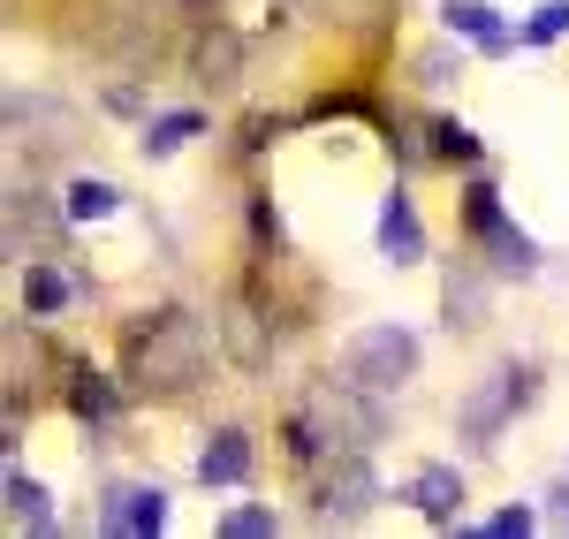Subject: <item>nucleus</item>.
Wrapping results in <instances>:
<instances>
[{"mask_svg": "<svg viewBox=\"0 0 569 539\" xmlns=\"http://www.w3.org/2000/svg\"><path fill=\"white\" fill-rule=\"evenodd\" d=\"M350 365H357V380H365V388H395V380L418 365V342H410L402 327H372V335H357Z\"/></svg>", "mask_w": 569, "mask_h": 539, "instance_id": "obj_1", "label": "nucleus"}, {"mask_svg": "<svg viewBox=\"0 0 569 539\" xmlns=\"http://www.w3.org/2000/svg\"><path fill=\"white\" fill-rule=\"evenodd\" d=\"M380 251H388L395 267H410V259L426 251V228H418V206H410L402 190H388V206H380Z\"/></svg>", "mask_w": 569, "mask_h": 539, "instance_id": "obj_2", "label": "nucleus"}, {"mask_svg": "<svg viewBox=\"0 0 569 539\" xmlns=\"http://www.w3.org/2000/svg\"><path fill=\"white\" fill-rule=\"evenodd\" d=\"M509 403H525V372H493V388H479L471 403H463V433H493L501 418H509Z\"/></svg>", "mask_w": 569, "mask_h": 539, "instance_id": "obj_3", "label": "nucleus"}, {"mask_svg": "<svg viewBox=\"0 0 569 539\" xmlns=\"http://www.w3.org/2000/svg\"><path fill=\"white\" fill-rule=\"evenodd\" d=\"M198 479H206V487H236V479H251V441H243V433H213L206 456H198Z\"/></svg>", "mask_w": 569, "mask_h": 539, "instance_id": "obj_4", "label": "nucleus"}, {"mask_svg": "<svg viewBox=\"0 0 569 539\" xmlns=\"http://www.w3.org/2000/svg\"><path fill=\"white\" fill-rule=\"evenodd\" d=\"M160 525H168V495H160V487L107 501V532H160Z\"/></svg>", "mask_w": 569, "mask_h": 539, "instance_id": "obj_5", "label": "nucleus"}, {"mask_svg": "<svg viewBox=\"0 0 569 539\" xmlns=\"http://www.w3.org/2000/svg\"><path fill=\"white\" fill-rule=\"evenodd\" d=\"M410 501H418L426 517H456V501H463V479H456L448 463H433V471H418V487H410Z\"/></svg>", "mask_w": 569, "mask_h": 539, "instance_id": "obj_6", "label": "nucleus"}, {"mask_svg": "<svg viewBox=\"0 0 569 539\" xmlns=\"http://www.w3.org/2000/svg\"><path fill=\"white\" fill-rule=\"evenodd\" d=\"M8 517H16V525H53V509H46V487H31V479H23V471H8Z\"/></svg>", "mask_w": 569, "mask_h": 539, "instance_id": "obj_7", "label": "nucleus"}, {"mask_svg": "<svg viewBox=\"0 0 569 539\" xmlns=\"http://www.w3.org/2000/svg\"><path fill=\"white\" fill-rule=\"evenodd\" d=\"M463 228H471V236H501V198H493V182H471V190H463Z\"/></svg>", "mask_w": 569, "mask_h": 539, "instance_id": "obj_8", "label": "nucleus"}, {"mask_svg": "<svg viewBox=\"0 0 569 539\" xmlns=\"http://www.w3.org/2000/svg\"><path fill=\"white\" fill-rule=\"evenodd\" d=\"M114 198H122V190H114V182H69V221H107V213H114Z\"/></svg>", "mask_w": 569, "mask_h": 539, "instance_id": "obj_9", "label": "nucleus"}, {"mask_svg": "<svg viewBox=\"0 0 569 539\" xmlns=\"http://www.w3.org/2000/svg\"><path fill=\"white\" fill-rule=\"evenodd\" d=\"M182 137H198V114H160V122L144 130V152H176Z\"/></svg>", "mask_w": 569, "mask_h": 539, "instance_id": "obj_10", "label": "nucleus"}, {"mask_svg": "<svg viewBox=\"0 0 569 539\" xmlns=\"http://www.w3.org/2000/svg\"><path fill=\"white\" fill-rule=\"evenodd\" d=\"M562 31H569V0H547L525 23V46H547V39H562Z\"/></svg>", "mask_w": 569, "mask_h": 539, "instance_id": "obj_11", "label": "nucleus"}, {"mask_svg": "<svg viewBox=\"0 0 569 539\" xmlns=\"http://www.w3.org/2000/svg\"><path fill=\"white\" fill-rule=\"evenodd\" d=\"M61 297H69V289H61L53 273H31V281H23V305H31V312H61Z\"/></svg>", "mask_w": 569, "mask_h": 539, "instance_id": "obj_12", "label": "nucleus"}, {"mask_svg": "<svg viewBox=\"0 0 569 539\" xmlns=\"http://www.w3.org/2000/svg\"><path fill=\"white\" fill-rule=\"evenodd\" d=\"M440 160H471V152H479V137H471V130H463V122H440Z\"/></svg>", "mask_w": 569, "mask_h": 539, "instance_id": "obj_13", "label": "nucleus"}, {"mask_svg": "<svg viewBox=\"0 0 569 539\" xmlns=\"http://www.w3.org/2000/svg\"><path fill=\"white\" fill-rule=\"evenodd\" d=\"M69 403H77V418H99V410H114V388H107V380H84Z\"/></svg>", "mask_w": 569, "mask_h": 539, "instance_id": "obj_14", "label": "nucleus"}, {"mask_svg": "<svg viewBox=\"0 0 569 539\" xmlns=\"http://www.w3.org/2000/svg\"><path fill=\"white\" fill-rule=\"evenodd\" d=\"M220 532H273V517H266V509H236V517H220Z\"/></svg>", "mask_w": 569, "mask_h": 539, "instance_id": "obj_15", "label": "nucleus"}, {"mask_svg": "<svg viewBox=\"0 0 569 539\" xmlns=\"http://www.w3.org/2000/svg\"><path fill=\"white\" fill-rule=\"evenodd\" d=\"M486 532H531V509H501V517H493Z\"/></svg>", "mask_w": 569, "mask_h": 539, "instance_id": "obj_16", "label": "nucleus"}]
</instances>
